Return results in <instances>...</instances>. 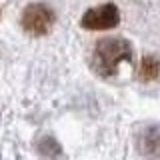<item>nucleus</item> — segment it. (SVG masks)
<instances>
[{"instance_id":"obj_1","label":"nucleus","mask_w":160,"mask_h":160,"mask_svg":"<svg viewBox=\"0 0 160 160\" xmlns=\"http://www.w3.org/2000/svg\"><path fill=\"white\" fill-rule=\"evenodd\" d=\"M132 60V48L122 38H104L94 46L92 66L100 76H114L120 62Z\"/></svg>"},{"instance_id":"obj_2","label":"nucleus","mask_w":160,"mask_h":160,"mask_svg":"<svg viewBox=\"0 0 160 160\" xmlns=\"http://www.w3.org/2000/svg\"><path fill=\"white\" fill-rule=\"evenodd\" d=\"M54 24V14L52 10L44 4H30L22 12V26L26 32L34 36H42L46 34Z\"/></svg>"},{"instance_id":"obj_3","label":"nucleus","mask_w":160,"mask_h":160,"mask_svg":"<svg viewBox=\"0 0 160 160\" xmlns=\"http://www.w3.org/2000/svg\"><path fill=\"white\" fill-rule=\"evenodd\" d=\"M120 20V12L114 4H102L98 8H90L82 16V26L88 30H106L114 28Z\"/></svg>"},{"instance_id":"obj_4","label":"nucleus","mask_w":160,"mask_h":160,"mask_svg":"<svg viewBox=\"0 0 160 160\" xmlns=\"http://www.w3.org/2000/svg\"><path fill=\"white\" fill-rule=\"evenodd\" d=\"M136 150L146 160H160V126H144L136 134Z\"/></svg>"},{"instance_id":"obj_5","label":"nucleus","mask_w":160,"mask_h":160,"mask_svg":"<svg viewBox=\"0 0 160 160\" xmlns=\"http://www.w3.org/2000/svg\"><path fill=\"white\" fill-rule=\"evenodd\" d=\"M138 76H140V80H144V82L158 80L160 78V60L154 58V56L142 58V62H140V66H138Z\"/></svg>"}]
</instances>
